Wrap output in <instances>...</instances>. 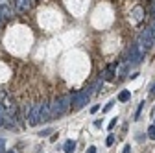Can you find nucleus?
Masks as SVG:
<instances>
[{"label":"nucleus","mask_w":155,"mask_h":153,"mask_svg":"<svg viewBox=\"0 0 155 153\" xmlns=\"http://www.w3.org/2000/svg\"><path fill=\"white\" fill-rule=\"evenodd\" d=\"M72 105V94H65V96H59V98H55L50 107H52V118H61L65 116V114L68 112Z\"/></svg>","instance_id":"nucleus-1"},{"label":"nucleus","mask_w":155,"mask_h":153,"mask_svg":"<svg viewBox=\"0 0 155 153\" xmlns=\"http://www.w3.org/2000/svg\"><path fill=\"white\" fill-rule=\"evenodd\" d=\"M94 92L92 87H87L83 90H78V92H72V103H74V109L76 111H80L83 109L87 103H89V98H91V94Z\"/></svg>","instance_id":"nucleus-2"},{"label":"nucleus","mask_w":155,"mask_h":153,"mask_svg":"<svg viewBox=\"0 0 155 153\" xmlns=\"http://www.w3.org/2000/svg\"><path fill=\"white\" fill-rule=\"evenodd\" d=\"M26 120H28V125L41 124V103H33L31 107L26 105Z\"/></svg>","instance_id":"nucleus-3"},{"label":"nucleus","mask_w":155,"mask_h":153,"mask_svg":"<svg viewBox=\"0 0 155 153\" xmlns=\"http://www.w3.org/2000/svg\"><path fill=\"white\" fill-rule=\"evenodd\" d=\"M153 33H151V28H148V30H144L142 33H140V37H139V41H137V44H139V48L146 54L150 48H151V44H153Z\"/></svg>","instance_id":"nucleus-4"},{"label":"nucleus","mask_w":155,"mask_h":153,"mask_svg":"<svg viewBox=\"0 0 155 153\" xmlns=\"http://www.w3.org/2000/svg\"><path fill=\"white\" fill-rule=\"evenodd\" d=\"M142 57H144V52L139 48V44H137V43L129 46V59H127V63H129V65H139V63L142 61Z\"/></svg>","instance_id":"nucleus-5"},{"label":"nucleus","mask_w":155,"mask_h":153,"mask_svg":"<svg viewBox=\"0 0 155 153\" xmlns=\"http://www.w3.org/2000/svg\"><path fill=\"white\" fill-rule=\"evenodd\" d=\"M11 6L15 8L17 13H28L31 8V0H13Z\"/></svg>","instance_id":"nucleus-6"},{"label":"nucleus","mask_w":155,"mask_h":153,"mask_svg":"<svg viewBox=\"0 0 155 153\" xmlns=\"http://www.w3.org/2000/svg\"><path fill=\"white\" fill-rule=\"evenodd\" d=\"M52 120V107L48 102L41 103V122H50Z\"/></svg>","instance_id":"nucleus-7"},{"label":"nucleus","mask_w":155,"mask_h":153,"mask_svg":"<svg viewBox=\"0 0 155 153\" xmlns=\"http://www.w3.org/2000/svg\"><path fill=\"white\" fill-rule=\"evenodd\" d=\"M0 15L4 17V21H9V18L13 17V8L9 4H2L0 6Z\"/></svg>","instance_id":"nucleus-8"},{"label":"nucleus","mask_w":155,"mask_h":153,"mask_svg":"<svg viewBox=\"0 0 155 153\" xmlns=\"http://www.w3.org/2000/svg\"><path fill=\"white\" fill-rule=\"evenodd\" d=\"M114 70H116V65H109L104 72H102V78H104V81H111L113 78H114Z\"/></svg>","instance_id":"nucleus-9"},{"label":"nucleus","mask_w":155,"mask_h":153,"mask_svg":"<svg viewBox=\"0 0 155 153\" xmlns=\"http://www.w3.org/2000/svg\"><path fill=\"white\" fill-rule=\"evenodd\" d=\"M76 149V142L74 140H67L65 142V153H74Z\"/></svg>","instance_id":"nucleus-10"},{"label":"nucleus","mask_w":155,"mask_h":153,"mask_svg":"<svg viewBox=\"0 0 155 153\" xmlns=\"http://www.w3.org/2000/svg\"><path fill=\"white\" fill-rule=\"evenodd\" d=\"M129 98H131V92H129V90H122V92L118 94V102H122V103L127 102Z\"/></svg>","instance_id":"nucleus-11"},{"label":"nucleus","mask_w":155,"mask_h":153,"mask_svg":"<svg viewBox=\"0 0 155 153\" xmlns=\"http://www.w3.org/2000/svg\"><path fill=\"white\" fill-rule=\"evenodd\" d=\"M4 118H6V105L0 102V125H4Z\"/></svg>","instance_id":"nucleus-12"},{"label":"nucleus","mask_w":155,"mask_h":153,"mask_svg":"<svg viewBox=\"0 0 155 153\" xmlns=\"http://www.w3.org/2000/svg\"><path fill=\"white\" fill-rule=\"evenodd\" d=\"M104 87V78H100V80H96L94 81V85H92V89H94V92H100V89Z\"/></svg>","instance_id":"nucleus-13"},{"label":"nucleus","mask_w":155,"mask_h":153,"mask_svg":"<svg viewBox=\"0 0 155 153\" xmlns=\"http://www.w3.org/2000/svg\"><path fill=\"white\" fill-rule=\"evenodd\" d=\"M148 138H151V140H155V124L148 127Z\"/></svg>","instance_id":"nucleus-14"},{"label":"nucleus","mask_w":155,"mask_h":153,"mask_svg":"<svg viewBox=\"0 0 155 153\" xmlns=\"http://www.w3.org/2000/svg\"><path fill=\"white\" fill-rule=\"evenodd\" d=\"M133 15L137 17V21H140V18H142V8H135L133 9Z\"/></svg>","instance_id":"nucleus-15"},{"label":"nucleus","mask_w":155,"mask_h":153,"mask_svg":"<svg viewBox=\"0 0 155 153\" xmlns=\"http://www.w3.org/2000/svg\"><path fill=\"white\" fill-rule=\"evenodd\" d=\"M114 103H116V102H114V100H111V102H109V103H107V105H105V107H104V112H107V111H111V109H113V105H114Z\"/></svg>","instance_id":"nucleus-16"},{"label":"nucleus","mask_w":155,"mask_h":153,"mask_svg":"<svg viewBox=\"0 0 155 153\" xmlns=\"http://www.w3.org/2000/svg\"><path fill=\"white\" fill-rule=\"evenodd\" d=\"M50 133H52V129H43L39 135H41V137H50Z\"/></svg>","instance_id":"nucleus-17"},{"label":"nucleus","mask_w":155,"mask_h":153,"mask_svg":"<svg viewBox=\"0 0 155 153\" xmlns=\"http://www.w3.org/2000/svg\"><path fill=\"white\" fill-rule=\"evenodd\" d=\"M144 103H146V102H140V105H139V109H137V112H135V118H139V114H140V111H142V107H144Z\"/></svg>","instance_id":"nucleus-18"},{"label":"nucleus","mask_w":155,"mask_h":153,"mask_svg":"<svg viewBox=\"0 0 155 153\" xmlns=\"http://www.w3.org/2000/svg\"><path fill=\"white\" fill-rule=\"evenodd\" d=\"M113 142H114V135H109V137H107V140H105V144H107V146H111Z\"/></svg>","instance_id":"nucleus-19"},{"label":"nucleus","mask_w":155,"mask_h":153,"mask_svg":"<svg viewBox=\"0 0 155 153\" xmlns=\"http://www.w3.org/2000/svg\"><path fill=\"white\" fill-rule=\"evenodd\" d=\"M122 153H131V146H129V144H126V146H124V149H122Z\"/></svg>","instance_id":"nucleus-20"},{"label":"nucleus","mask_w":155,"mask_h":153,"mask_svg":"<svg viewBox=\"0 0 155 153\" xmlns=\"http://www.w3.org/2000/svg\"><path fill=\"white\" fill-rule=\"evenodd\" d=\"M150 98H155V83H153V87H151V90H150Z\"/></svg>","instance_id":"nucleus-21"},{"label":"nucleus","mask_w":155,"mask_h":153,"mask_svg":"<svg viewBox=\"0 0 155 153\" xmlns=\"http://www.w3.org/2000/svg\"><path fill=\"white\" fill-rule=\"evenodd\" d=\"M114 125H116V118H113V120H111V122H109V129H113V127H114Z\"/></svg>","instance_id":"nucleus-22"},{"label":"nucleus","mask_w":155,"mask_h":153,"mask_svg":"<svg viewBox=\"0 0 155 153\" xmlns=\"http://www.w3.org/2000/svg\"><path fill=\"white\" fill-rule=\"evenodd\" d=\"M85 153H96V148H94V146H91V148H89Z\"/></svg>","instance_id":"nucleus-23"},{"label":"nucleus","mask_w":155,"mask_h":153,"mask_svg":"<svg viewBox=\"0 0 155 153\" xmlns=\"http://www.w3.org/2000/svg\"><path fill=\"white\" fill-rule=\"evenodd\" d=\"M98 109H100V105H92V107H91V112H96Z\"/></svg>","instance_id":"nucleus-24"},{"label":"nucleus","mask_w":155,"mask_h":153,"mask_svg":"<svg viewBox=\"0 0 155 153\" xmlns=\"http://www.w3.org/2000/svg\"><path fill=\"white\" fill-rule=\"evenodd\" d=\"M151 33H153V37H155V22L151 24Z\"/></svg>","instance_id":"nucleus-25"},{"label":"nucleus","mask_w":155,"mask_h":153,"mask_svg":"<svg viewBox=\"0 0 155 153\" xmlns=\"http://www.w3.org/2000/svg\"><path fill=\"white\" fill-rule=\"evenodd\" d=\"M4 22H6V21H4V17H2V15H0V26H2Z\"/></svg>","instance_id":"nucleus-26"},{"label":"nucleus","mask_w":155,"mask_h":153,"mask_svg":"<svg viewBox=\"0 0 155 153\" xmlns=\"http://www.w3.org/2000/svg\"><path fill=\"white\" fill-rule=\"evenodd\" d=\"M153 18H155V2H153Z\"/></svg>","instance_id":"nucleus-27"},{"label":"nucleus","mask_w":155,"mask_h":153,"mask_svg":"<svg viewBox=\"0 0 155 153\" xmlns=\"http://www.w3.org/2000/svg\"><path fill=\"white\" fill-rule=\"evenodd\" d=\"M6 153H15V151H6Z\"/></svg>","instance_id":"nucleus-28"}]
</instances>
